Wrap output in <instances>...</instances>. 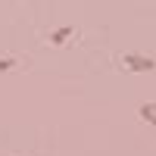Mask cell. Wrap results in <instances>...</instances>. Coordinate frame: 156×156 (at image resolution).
<instances>
[{"mask_svg": "<svg viewBox=\"0 0 156 156\" xmlns=\"http://www.w3.org/2000/svg\"><path fill=\"white\" fill-rule=\"evenodd\" d=\"M72 34H75V28H72V25H59V28H53V31H50V44H53V47H59V44H66Z\"/></svg>", "mask_w": 156, "mask_h": 156, "instance_id": "cell-2", "label": "cell"}, {"mask_svg": "<svg viewBox=\"0 0 156 156\" xmlns=\"http://www.w3.org/2000/svg\"><path fill=\"white\" fill-rule=\"evenodd\" d=\"M16 56H0V72H9V69H16Z\"/></svg>", "mask_w": 156, "mask_h": 156, "instance_id": "cell-4", "label": "cell"}, {"mask_svg": "<svg viewBox=\"0 0 156 156\" xmlns=\"http://www.w3.org/2000/svg\"><path fill=\"white\" fill-rule=\"evenodd\" d=\"M137 115H140V122H147V125H156V100H150V103H140Z\"/></svg>", "mask_w": 156, "mask_h": 156, "instance_id": "cell-3", "label": "cell"}, {"mask_svg": "<svg viewBox=\"0 0 156 156\" xmlns=\"http://www.w3.org/2000/svg\"><path fill=\"white\" fill-rule=\"evenodd\" d=\"M122 66L128 72H156V59L144 56V53H125L122 56Z\"/></svg>", "mask_w": 156, "mask_h": 156, "instance_id": "cell-1", "label": "cell"}]
</instances>
